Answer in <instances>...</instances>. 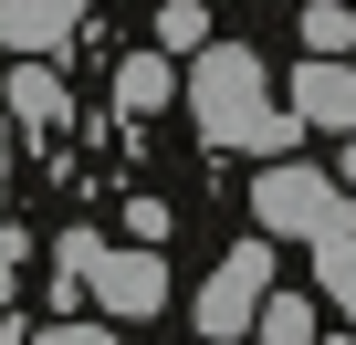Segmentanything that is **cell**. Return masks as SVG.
Instances as JSON below:
<instances>
[{
	"label": "cell",
	"mask_w": 356,
	"mask_h": 345,
	"mask_svg": "<svg viewBox=\"0 0 356 345\" xmlns=\"http://www.w3.org/2000/svg\"><path fill=\"white\" fill-rule=\"evenodd\" d=\"M262 345H325V335H314V303H304V293H273V303H262Z\"/></svg>",
	"instance_id": "10"
},
{
	"label": "cell",
	"mask_w": 356,
	"mask_h": 345,
	"mask_svg": "<svg viewBox=\"0 0 356 345\" xmlns=\"http://www.w3.org/2000/svg\"><path fill=\"white\" fill-rule=\"evenodd\" d=\"M95 303H105V324H136V314H157V303H168V262H157L147 241L105 251V272H95Z\"/></svg>",
	"instance_id": "4"
},
{
	"label": "cell",
	"mask_w": 356,
	"mask_h": 345,
	"mask_svg": "<svg viewBox=\"0 0 356 345\" xmlns=\"http://www.w3.org/2000/svg\"><path fill=\"white\" fill-rule=\"evenodd\" d=\"M22 262H32V241L0 220V314H11V293H22Z\"/></svg>",
	"instance_id": "14"
},
{
	"label": "cell",
	"mask_w": 356,
	"mask_h": 345,
	"mask_svg": "<svg viewBox=\"0 0 356 345\" xmlns=\"http://www.w3.org/2000/svg\"><path fill=\"white\" fill-rule=\"evenodd\" d=\"M325 345H356V335H325Z\"/></svg>",
	"instance_id": "19"
},
{
	"label": "cell",
	"mask_w": 356,
	"mask_h": 345,
	"mask_svg": "<svg viewBox=\"0 0 356 345\" xmlns=\"http://www.w3.org/2000/svg\"><path fill=\"white\" fill-rule=\"evenodd\" d=\"M189 115H200L210 146H241V157H283L293 126H304V115H283L262 53H241V42H210V53H200V74H189Z\"/></svg>",
	"instance_id": "1"
},
{
	"label": "cell",
	"mask_w": 356,
	"mask_h": 345,
	"mask_svg": "<svg viewBox=\"0 0 356 345\" xmlns=\"http://www.w3.org/2000/svg\"><path fill=\"white\" fill-rule=\"evenodd\" d=\"M63 32H74V0H0V53H11V42L22 53H53Z\"/></svg>",
	"instance_id": "6"
},
{
	"label": "cell",
	"mask_w": 356,
	"mask_h": 345,
	"mask_svg": "<svg viewBox=\"0 0 356 345\" xmlns=\"http://www.w3.org/2000/svg\"><path fill=\"white\" fill-rule=\"evenodd\" d=\"M0 189H11V105H0Z\"/></svg>",
	"instance_id": "17"
},
{
	"label": "cell",
	"mask_w": 356,
	"mask_h": 345,
	"mask_svg": "<svg viewBox=\"0 0 356 345\" xmlns=\"http://www.w3.org/2000/svg\"><path fill=\"white\" fill-rule=\"evenodd\" d=\"M346 32H356V22H346V11H335V0H314V11H304V42H314V53H325V63H335V53H346Z\"/></svg>",
	"instance_id": "13"
},
{
	"label": "cell",
	"mask_w": 356,
	"mask_h": 345,
	"mask_svg": "<svg viewBox=\"0 0 356 345\" xmlns=\"http://www.w3.org/2000/svg\"><path fill=\"white\" fill-rule=\"evenodd\" d=\"M32 345H115V324H42Z\"/></svg>",
	"instance_id": "16"
},
{
	"label": "cell",
	"mask_w": 356,
	"mask_h": 345,
	"mask_svg": "<svg viewBox=\"0 0 356 345\" xmlns=\"http://www.w3.org/2000/svg\"><path fill=\"white\" fill-rule=\"evenodd\" d=\"M262 241H346L356 230V199H346V178H325V167H293V157H273L262 167Z\"/></svg>",
	"instance_id": "2"
},
{
	"label": "cell",
	"mask_w": 356,
	"mask_h": 345,
	"mask_svg": "<svg viewBox=\"0 0 356 345\" xmlns=\"http://www.w3.org/2000/svg\"><path fill=\"white\" fill-rule=\"evenodd\" d=\"M346 189H356V136H346Z\"/></svg>",
	"instance_id": "18"
},
{
	"label": "cell",
	"mask_w": 356,
	"mask_h": 345,
	"mask_svg": "<svg viewBox=\"0 0 356 345\" xmlns=\"http://www.w3.org/2000/svg\"><path fill=\"white\" fill-rule=\"evenodd\" d=\"M157 53H210V11L200 0H168L157 11Z\"/></svg>",
	"instance_id": "12"
},
{
	"label": "cell",
	"mask_w": 356,
	"mask_h": 345,
	"mask_svg": "<svg viewBox=\"0 0 356 345\" xmlns=\"http://www.w3.org/2000/svg\"><path fill=\"white\" fill-rule=\"evenodd\" d=\"M314 283H325V293H335V314H346V324H356V230H346V241H325V251H314Z\"/></svg>",
	"instance_id": "11"
},
{
	"label": "cell",
	"mask_w": 356,
	"mask_h": 345,
	"mask_svg": "<svg viewBox=\"0 0 356 345\" xmlns=\"http://www.w3.org/2000/svg\"><path fill=\"white\" fill-rule=\"evenodd\" d=\"M53 272H63L53 293H95V272H105V241H95V230H63V241H53Z\"/></svg>",
	"instance_id": "9"
},
{
	"label": "cell",
	"mask_w": 356,
	"mask_h": 345,
	"mask_svg": "<svg viewBox=\"0 0 356 345\" xmlns=\"http://www.w3.org/2000/svg\"><path fill=\"white\" fill-rule=\"evenodd\" d=\"M262 283H273V241H231V251H220V272L200 283V335H210V345H220V335H252V324H262V303H273Z\"/></svg>",
	"instance_id": "3"
},
{
	"label": "cell",
	"mask_w": 356,
	"mask_h": 345,
	"mask_svg": "<svg viewBox=\"0 0 356 345\" xmlns=\"http://www.w3.org/2000/svg\"><path fill=\"white\" fill-rule=\"evenodd\" d=\"M293 115L325 126V136H356V63H325V53H314V63L293 74Z\"/></svg>",
	"instance_id": "5"
},
{
	"label": "cell",
	"mask_w": 356,
	"mask_h": 345,
	"mask_svg": "<svg viewBox=\"0 0 356 345\" xmlns=\"http://www.w3.org/2000/svg\"><path fill=\"white\" fill-rule=\"evenodd\" d=\"M0 105H11L22 126H42V136L74 115V105H63V74H42V63H11V94H0Z\"/></svg>",
	"instance_id": "8"
},
{
	"label": "cell",
	"mask_w": 356,
	"mask_h": 345,
	"mask_svg": "<svg viewBox=\"0 0 356 345\" xmlns=\"http://www.w3.org/2000/svg\"><path fill=\"white\" fill-rule=\"evenodd\" d=\"M126 230H136V241L157 251V241H168V199H126Z\"/></svg>",
	"instance_id": "15"
},
{
	"label": "cell",
	"mask_w": 356,
	"mask_h": 345,
	"mask_svg": "<svg viewBox=\"0 0 356 345\" xmlns=\"http://www.w3.org/2000/svg\"><path fill=\"white\" fill-rule=\"evenodd\" d=\"M168 94H178V53H126L115 63V105L126 115H157Z\"/></svg>",
	"instance_id": "7"
}]
</instances>
